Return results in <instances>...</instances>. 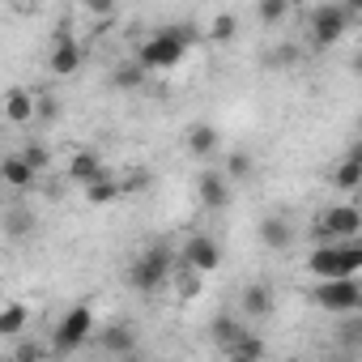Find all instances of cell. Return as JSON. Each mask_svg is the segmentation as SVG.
Returning a JSON list of instances; mask_svg holds the SVG:
<instances>
[{
	"label": "cell",
	"mask_w": 362,
	"mask_h": 362,
	"mask_svg": "<svg viewBox=\"0 0 362 362\" xmlns=\"http://www.w3.org/2000/svg\"><path fill=\"white\" fill-rule=\"evenodd\" d=\"M188 43H192V30H188V26H166V30L149 35V39L136 47V64H141V73L149 77V73H166V69H175L179 60L188 56Z\"/></svg>",
	"instance_id": "1"
},
{
	"label": "cell",
	"mask_w": 362,
	"mask_h": 362,
	"mask_svg": "<svg viewBox=\"0 0 362 362\" xmlns=\"http://www.w3.org/2000/svg\"><path fill=\"white\" fill-rule=\"evenodd\" d=\"M358 269H362L358 243H315L307 256V273L315 281H345V277H358Z\"/></svg>",
	"instance_id": "2"
},
{
	"label": "cell",
	"mask_w": 362,
	"mask_h": 362,
	"mask_svg": "<svg viewBox=\"0 0 362 362\" xmlns=\"http://www.w3.org/2000/svg\"><path fill=\"white\" fill-rule=\"evenodd\" d=\"M170 277H175V256H170L166 243L145 247V252L132 260V269H128V286H132L136 294H158Z\"/></svg>",
	"instance_id": "3"
},
{
	"label": "cell",
	"mask_w": 362,
	"mask_h": 362,
	"mask_svg": "<svg viewBox=\"0 0 362 362\" xmlns=\"http://www.w3.org/2000/svg\"><path fill=\"white\" fill-rule=\"evenodd\" d=\"M354 18H358V5H320L307 18V35H311L315 47H332V43L345 39V30H349Z\"/></svg>",
	"instance_id": "4"
},
{
	"label": "cell",
	"mask_w": 362,
	"mask_h": 362,
	"mask_svg": "<svg viewBox=\"0 0 362 362\" xmlns=\"http://www.w3.org/2000/svg\"><path fill=\"white\" fill-rule=\"evenodd\" d=\"M90 337H94V307L90 303H77V307H69L60 315V324L52 332V349L64 358V354H77Z\"/></svg>",
	"instance_id": "5"
},
{
	"label": "cell",
	"mask_w": 362,
	"mask_h": 362,
	"mask_svg": "<svg viewBox=\"0 0 362 362\" xmlns=\"http://www.w3.org/2000/svg\"><path fill=\"white\" fill-rule=\"evenodd\" d=\"M362 230V214L354 205H328L315 222V243H354Z\"/></svg>",
	"instance_id": "6"
},
{
	"label": "cell",
	"mask_w": 362,
	"mask_h": 362,
	"mask_svg": "<svg viewBox=\"0 0 362 362\" xmlns=\"http://www.w3.org/2000/svg\"><path fill=\"white\" fill-rule=\"evenodd\" d=\"M311 303H315L320 311H332V315H358V307H362V286H358V277L320 281L315 294H311Z\"/></svg>",
	"instance_id": "7"
},
{
	"label": "cell",
	"mask_w": 362,
	"mask_h": 362,
	"mask_svg": "<svg viewBox=\"0 0 362 362\" xmlns=\"http://www.w3.org/2000/svg\"><path fill=\"white\" fill-rule=\"evenodd\" d=\"M81 60H86L81 39H77L73 30H56V35H52V56H47V69H52L56 77H73V73L81 69Z\"/></svg>",
	"instance_id": "8"
},
{
	"label": "cell",
	"mask_w": 362,
	"mask_h": 362,
	"mask_svg": "<svg viewBox=\"0 0 362 362\" xmlns=\"http://www.w3.org/2000/svg\"><path fill=\"white\" fill-rule=\"evenodd\" d=\"M184 264H188V273L209 277V273H218V264H222V247H218L209 235H192V239L184 243Z\"/></svg>",
	"instance_id": "9"
},
{
	"label": "cell",
	"mask_w": 362,
	"mask_h": 362,
	"mask_svg": "<svg viewBox=\"0 0 362 362\" xmlns=\"http://www.w3.org/2000/svg\"><path fill=\"white\" fill-rule=\"evenodd\" d=\"M0 111H5V119H9V124L26 128V124H35V119H39V94H35V90H26V86H9V90H5V98H0Z\"/></svg>",
	"instance_id": "10"
},
{
	"label": "cell",
	"mask_w": 362,
	"mask_h": 362,
	"mask_svg": "<svg viewBox=\"0 0 362 362\" xmlns=\"http://www.w3.org/2000/svg\"><path fill=\"white\" fill-rule=\"evenodd\" d=\"M273 303H277V294H273L269 281H247L243 294H239L243 320H269V315H273Z\"/></svg>",
	"instance_id": "11"
},
{
	"label": "cell",
	"mask_w": 362,
	"mask_h": 362,
	"mask_svg": "<svg viewBox=\"0 0 362 362\" xmlns=\"http://www.w3.org/2000/svg\"><path fill=\"white\" fill-rule=\"evenodd\" d=\"M197 192H201V205L209 214H222L230 205V184L222 179V170H201L197 175Z\"/></svg>",
	"instance_id": "12"
},
{
	"label": "cell",
	"mask_w": 362,
	"mask_h": 362,
	"mask_svg": "<svg viewBox=\"0 0 362 362\" xmlns=\"http://www.w3.org/2000/svg\"><path fill=\"white\" fill-rule=\"evenodd\" d=\"M218 145H222V132H218L209 119L188 124V132H184V149H188L192 158H209V153H218Z\"/></svg>",
	"instance_id": "13"
},
{
	"label": "cell",
	"mask_w": 362,
	"mask_h": 362,
	"mask_svg": "<svg viewBox=\"0 0 362 362\" xmlns=\"http://www.w3.org/2000/svg\"><path fill=\"white\" fill-rule=\"evenodd\" d=\"M256 235H260V243H264L269 252H286V247H294V222H290V218H281V214L260 218Z\"/></svg>",
	"instance_id": "14"
},
{
	"label": "cell",
	"mask_w": 362,
	"mask_h": 362,
	"mask_svg": "<svg viewBox=\"0 0 362 362\" xmlns=\"http://www.w3.org/2000/svg\"><path fill=\"white\" fill-rule=\"evenodd\" d=\"M30 320H35V307L30 303H22V298H9V303H0V337H22L26 328H30Z\"/></svg>",
	"instance_id": "15"
},
{
	"label": "cell",
	"mask_w": 362,
	"mask_h": 362,
	"mask_svg": "<svg viewBox=\"0 0 362 362\" xmlns=\"http://www.w3.org/2000/svg\"><path fill=\"white\" fill-rule=\"evenodd\" d=\"M64 170H69L73 184H81V188H86V184H94V179H103V175H111L94 149H77V153L69 158V166H64Z\"/></svg>",
	"instance_id": "16"
},
{
	"label": "cell",
	"mask_w": 362,
	"mask_h": 362,
	"mask_svg": "<svg viewBox=\"0 0 362 362\" xmlns=\"http://www.w3.org/2000/svg\"><path fill=\"white\" fill-rule=\"evenodd\" d=\"M35 170L22 162V153H0V184L5 188H13V192H26V188H35Z\"/></svg>",
	"instance_id": "17"
},
{
	"label": "cell",
	"mask_w": 362,
	"mask_h": 362,
	"mask_svg": "<svg viewBox=\"0 0 362 362\" xmlns=\"http://www.w3.org/2000/svg\"><path fill=\"white\" fill-rule=\"evenodd\" d=\"M119 197H124V184H119V179H111V175L86 184V205H94V209H107V205H115Z\"/></svg>",
	"instance_id": "18"
},
{
	"label": "cell",
	"mask_w": 362,
	"mask_h": 362,
	"mask_svg": "<svg viewBox=\"0 0 362 362\" xmlns=\"http://www.w3.org/2000/svg\"><path fill=\"white\" fill-rule=\"evenodd\" d=\"M98 345H103L107 354H115V358H124V354H136V332H132L128 324H111V328H103V337H98Z\"/></svg>",
	"instance_id": "19"
},
{
	"label": "cell",
	"mask_w": 362,
	"mask_h": 362,
	"mask_svg": "<svg viewBox=\"0 0 362 362\" xmlns=\"http://www.w3.org/2000/svg\"><path fill=\"white\" fill-rule=\"evenodd\" d=\"M332 184H337L341 192H358V184H362V158H358V149H349V153L337 162Z\"/></svg>",
	"instance_id": "20"
},
{
	"label": "cell",
	"mask_w": 362,
	"mask_h": 362,
	"mask_svg": "<svg viewBox=\"0 0 362 362\" xmlns=\"http://www.w3.org/2000/svg\"><path fill=\"white\" fill-rule=\"evenodd\" d=\"M252 175H256V158H252L247 149H230V153H226V170H222V179H226V184H247Z\"/></svg>",
	"instance_id": "21"
},
{
	"label": "cell",
	"mask_w": 362,
	"mask_h": 362,
	"mask_svg": "<svg viewBox=\"0 0 362 362\" xmlns=\"http://www.w3.org/2000/svg\"><path fill=\"white\" fill-rule=\"evenodd\" d=\"M235 35H239V13L218 9V13L205 22V39H209V43H230Z\"/></svg>",
	"instance_id": "22"
},
{
	"label": "cell",
	"mask_w": 362,
	"mask_h": 362,
	"mask_svg": "<svg viewBox=\"0 0 362 362\" xmlns=\"http://www.w3.org/2000/svg\"><path fill=\"white\" fill-rule=\"evenodd\" d=\"M226 362H264V341L247 328V332L226 349Z\"/></svg>",
	"instance_id": "23"
},
{
	"label": "cell",
	"mask_w": 362,
	"mask_h": 362,
	"mask_svg": "<svg viewBox=\"0 0 362 362\" xmlns=\"http://www.w3.org/2000/svg\"><path fill=\"white\" fill-rule=\"evenodd\" d=\"M111 86H115V90H128V94H132V90H141V86H145V73H141V64H136V60H124V64H115V69H111Z\"/></svg>",
	"instance_id": "24"
},
{
	"label": "cell",
	"mask_w": 362,
	"mask_h": 362,
	"mask_svg": "<svg viewBox=\"0 0 362 362\" xmlns=\"http://www.w3.org/2000/svg\"><path fill=\"white\" fill-rule=\"evenodd\" d=\"M209 332H214V341H218V349H222V354H226V349H230V345H235V341H239V337H243V332H247V328H243V324H239V320H230V315H218V320H214V328H209Z\"/></svg>",
	"instance_id": "25"
},
{
	"label": "cell",
	"mask_w": 362,
	"mask_h": 362,
	"mask_svg": "<svg viewBox=\"0 0 362 362\" xmlns=\"http://www.w3.org/2000/svg\"><path fill=\"white\" fill-rule=\"evenodd\" d=\"M18 153H22V162H26V166H30L35 175H43V170L52 166V153H47V145H35V141H26V145H22Z\"/></svg>",
	"instance_id": "26"
},
{
	"label": "cell",
	"mask_w": 362,
	"mask_h": 362,
	"mask_svg": "<svg viewBox=\"0 0 362 362\" xmlns=\"http://www.w3.org/2000/svg\"><path fill=\"white\" fill-rule=\"evenodd\" d=\"M256 18H260L264 26H277V22L290 18V5H286V0H264V5L256 9Z\"/></svg>",
	"instance_id": "27"
},
{
	"label": "cell",
	"mask_w": 362,
	"mask_h": 362,
	"mask_svg": "<svg viewBox=\"0 0 362 362\" xmlns=\"http://www.w3.org/2000/svg\"><path fill=\"white\" fill-rule=\"evenodd\" d=\"M175 281H179V303H192L197 294H201V286H205V277H197V273H175Z\"/></svg>",
	"instance_id": "28"
},
{
	"label": "cell",
	"mask_w": 362,
	"mask_h": 362,
	"mask_svg": "<svg viewBox=\"0 0 362 362\" xmlns=\"http://www.w3.org/2000/svg\"><path fill=\"white\" fill-rule=\"evenodd\" d=\"M5 226H9V230H22V235H26V230H30V226H35V218H30V214H26V209H13V214H9V222H5Z\"/></svg>",
	"instance_id": "29"
},
{
	"label": "cell",
	"mask_w": 362,
	"mask_h": 362,
	"mask_svg": "<svg viewBox=\"0 0 362 362\" xmlns=\"http://www.w3.org/2000/svg\"><path fill=\"white\" fill-rule=\"evenodd\" d=\"M115 362H141V358H136V354H124V358H115Z\"/></svg>",
	"instance_id": "30"
},
{
	"label": "cell",
	"mask_w": 362,
	"mask_h": 362,
	"mask_svg": "<svg viewBox=\"0 0 362 362\" xmlns=\"http://www.w3.org/2000/svg\"><path fill=\"white\" fill-rule=\"evenodd\" d=\"M324 362H341V358H324Z\"/></svg>",
	"instance_id": "31"
},
{
	"label": "cell",
	"mask_w": 362,
	"mask_h": 362,
	"mask_svg": "<svg viewBox=\"0 0 362 362\" xmlns=\"http://www.w3.org/2000/svg\"><path fill=\"white\" fill-rule=\"evenodd\" d=\"M0 362H5V358H0Z\"/></svg>",
	"instance_id": "32"
}]
</instances>
